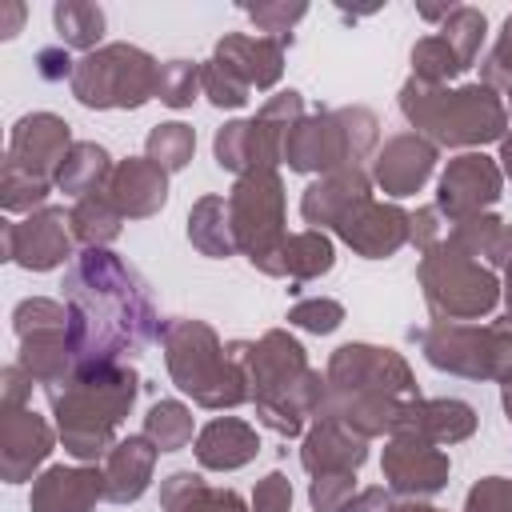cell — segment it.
<instances>
[{"label": "cell", "mask_w": 512, "mask_h": 512, "mask_svg": "<svg viewBox=\"0 0 512 512\" xmlns=\"http://www.w3.org/2000/svg\"><path fill=\"white\" fill-rule=\"evenodd\" d=\"M196 464L208 472H236L256 460L260 436L248 420L240 416H216L196 432Z\"/></svg>", "instance_id": "d4e9b609"}, {"label": "cell", "mask_w": 512, "mask_h": 512, "mask_svg": "<svg viewBox=\"0 0 512 512\" xmlns=\"http://www.w3.org/2000/svg\"><path fill=\"white\" fill-rule=\"evenodd\" d=\"M496 164H500L504 180L512 184V136H504V140H500V156H496Z\"/></svg>", "instance_id": "9f6ffc18"}, {"label": "cell", "mask_w": 512, "mask_h": 512, "mask_svg": "<svg viewBox=\"0 0 512 512\" xmlns=\"http://www.w3.org/2000/svg\"><path fill=\"white\" fill-rule=\"evenodd\" d=\"M368 460V440L356 436L348 424L332 420V416H316V424L304 432L300 444V464L308 476H324V472H356Z\"/></svg>", "instance_id": "603a6c76"}, {"label": "cell", "mask_w": 512, "mask_h": 512, "mask_svg": "<svg viewBox=\"0 0 512 512\" xmlns=\"http://www.w3.org/2000/svg\"><path fill=\"white\" fill-rule=\"evenodd\" d=\"M192 408L180 400H156L144 416V436L160 448V452H180L192 440Z\"/></svg>", "instance_id": "d590c367"}, {"label": "cell", "mask_w": 512, "mask_h": 512, "mask_svg": "<svg viewBox=\"0 0 512 512\" xmlns=\"http://www.w3.org/2000/svg\"><path fill=\"white\" fill-rule=\"evenodd\" d=\"M484 32H488V20H484L480 8H472V4H452V8L444 12V20H440V32H436V36L456 52L460 68L468 72V68L476 64V56H480Z\"/></svg>", "instance_id": "e575fe53"}, {"label": "cell", "mask_w": 512, "mask_h": 512, "mask_svg": "<svg viewBox=\"0 0 512 512\" xmlns=\"http://www.w3.org/2000/svg\"><path fill=\"white\" fill-rule=\"evenodd\" d=\"M324 380L332 392H376V396H420L416 392V376L408 368V360L396 348H380V344H340L328 356Z\"/></svg>", "instance_id": "8fae6325"}, {"label": "cell", "mask_w": 512, "mask_h": 512, "mask_svg": "<svg viewBox=\"0 0 512 512\" xmlns=\"http://www.w3.org/2000/svg\"><path fill=\"white\" fill-rule=\"evenodd\" d=\"M244 16L260 32H268L272 40L292 44V24L308 16V4H288V0H280V4H244Z\"/></svg>", "instance_id": "ee69618b"}, {"label": "cell", "mask_w": 512, "mask_h": 512, "mask_svg": "<svg viewBox=\"0 0 512 512\" xmlns=\"http://www.w3.org/2000/svg\"><path fill=\"white\" fill-rule=\"evenodd\" d=\"M440 212H436V204H428V208H416L412 212V224H408V244L412 248H420V252H428L436 240H440Z\"/></svg>", "instance_id": "816d5d0a"}, {"label": "cell", "mask_w": 512, "mask_h": 512, "mask_svg": "<svg viewBox=\"0 0 512 512\" xmlns=\"http://www.w3.org/2000/svg\"><path fill=\"white\" fill-rule=\"evenodd\" d=\"M188 240L200 256L212 260H228L236 252V236H232V220H228V200L224 196H200L188 212Z\"/></svg>", "instance_id": "f546056e"}, {"label": "cell", "mask_w": 512, "mask_h": 512, "mask_svg": "<svg viewBox=\"0 0 512 512\" xmlns=\"http://www.w3.org/2000/svg\"><path fill=\"white\" fill-rule=\"evenodd\" d=\"M104 192L124 212V220H148L168 204V172L156 168L148 156L116 160Z\"/></svg>", "instance_id": "7402d4cb"}, {"label": "cell", "mask_w": 512, "mask_h": 512, "mask_svg": "<svg viewBox=\"0 0 512 512\" xmlns=\"http://www.w3.org/2000/svg\"><path fill=\"white\" fill-rule=\"evenodd\" d=\"M232 360L248 376V400L276 436H300L308 416H320L328 380L308 364L304 344L284 328H268L260 340H232Z\"/></svg>", "instance_id": "7a4b0ae2"}, {"label": "cell", "mask_w": 512, "mask_h": 512, "mask_svg": "<svg viewBox=\"0 0 512 512\" xmlns=\"http://www.w3.org/2000/svg\"><path fill=\"white\" fill-rule=\"evenodd\" d=\"M20 20H24V4H4V12H0V36H4V40L16 36Z\"/></svg>", "instance_id": "11a10c76"}, {"label": "cell", "mask_w": 512, "mask_h": 512, "mask_svg": "<svg viewBox=\"0 0 512 512\" xmlns=\"http://www.w3.org/2000/svg\"><path fill=\"white\" fill-rule=\"evenodd\" d=\"M200 92V64L192 60H164L156 80V100L168 108H188Z\"/></svg>", "instance_id": "ab89813d"}, {"label": "cell", "mask_w": 512, "mask_h": 512, "mask_svg": "<svg viewBox=\"0 0 512 512\" xmlns=\"http://www.w3.org/2000/svg\"><path fill=\"white\" fill-rule=\"evenodd\" d=\"M372 196V172L368 168H340L328 176H316L300 196V216L316 232L336 228L360 200Z\"/></svg>", "instance_id": "44dd1931"}, {"label": "cell", "mask_w": 512, "mask_h": 512, "mask_svg": "<svg viewBox=\"0 0 512 512\" xmlns=\"http://www.w3.org/2000/svg\"><path fill=\"white\" fill-rule=\"evenodd\" d=\"M56 432L32 408H0V480L24 484L48 460Z\"/></svg>", "instance_id": "e0dca14e"}, {"label": "cell", "mask_w": 512, "mask_h": 512, "mask_svg": "<svg viewBox=\"0 0 512 512\" xmlns=\"http://www.w3.org/2000/svg\"><path fill=\"white\" fill-rule=\"evenodd\" d=\"M380 120L376 112L348 104V108H320L304 116L284 144V164L304 176H328L340 168H364L376 156Z\"/></svg>", "instance_id": "8992f818"}, {"label": "cell", "mask_w": 512, "mask_h": 512, "mask_svg": "<svg viewBox=\"0 0 512 512\" xmlns=\"http://www.w3.org/2000/svg\"><path fill=\"white\" fill-rule=\"evenodd\" d=\"M192 152H196V132H192V124H184V120L156 124V128L148 132V140H144V156H148L156 168H164V172L188 168Z\"/></svg>", "instance_id": "74e56055"}, {"label": "cell", "mask_w": 512, "mask_h": 512, "mask_svg": "<svg viewBox=\"0 0 512 512\" xmlns=\"http://www.w3.org/2000/svg\"><path fill=\"white\" fill-rule=\"evenodd\" d=\"M156 456H160V448L144 432L116 440V448L104 456V484H108L104 488V500H112V504L140 500L148 492V484H152Z\"/></svg>", "instance_id": "484cf974"}, {"label": "cell", "mask_w": 512, "mask_h": 512, "mask_svg": "<svg viewBox=\"0 0 512 512\" xmlns=\"http://www.w3.org/2000/svg\"><path fill=\"white\" fill-rule=\"evenodd\" d=\"M48 196H52V184L4 168V176H0V204H4V212H28L32 216L36 208H48L44 204Z\"/></svg>", "instance_id": "7bdbcfd3"}, {"label": "cell", "mask_w": 512, "mask_h": 512, "mask_svg": "<svg viewBox=\"0 0 512 512\" xmlns=\"http://www.w3.org/2000/svg\"><path fill=\"white\" fill-rule=\"evenodd\" d=\"M16 364H20L36 384H44V388L68 380V376L76 372V352H72L68 328H40V332L20 336Z\"/></svg>", "instance_id": "4316f807"}, {"label": "cell", "mask_w": 512, "mask_h": 512, "mask_svg": "<svg viewBox=\"0 0 512 512\" xmlns=\"http://www.w3.org/2000/svg\"><path fill=\"white\" fill-rule=\"evenodd\" d=\"M460 60L456 52L440 40V36H424L412 44V76L424 84H448L452 76H460Z\"/></svg>", "instance_id": "f35d334b"}, {"label": "cell", "mask_w": 512, "mask_h": 512, "mask_svg": "<svg viewBox=\"0 0 512 512\" xmlns=\"http://www.w3.org/2000/svg\"><path fill=\"white\" fill-rule=\"evenodd\" d=\"M392 512H440V508H432L424 500H400V504H392Z\"/></svg>", "instance_id": "680465c9"}, {"label": "cell", "mask_w": 512, "mask_h": 512, "mask_svg": "<svg viewBox=\"0 0 512 512\" xmlns=\"http://www.w3.org/2000/svg\"><path fill=\"white\" fill-rule=\"evenodd\" d=\"M504 104H508V116H512V88H508V100Z\"/></svg>", "instance_id": "94428289"}, {"label": "cell", "mask_w": 512, "mask_h": 512, "mask_svg": "<svg viewBox=\"0 0 512 512\" xmlns=\"http://www.w3.org/2000/svg\"><path fill=\"white\" fill-rule=\"evenodd\" d=\"M380 472L388 480V492H400L404 500H424L448 484L452 464H448V452H440L436 444L408 436V432H396L384 444Z\"/></svg>", "instance_id": "9a60e30c"}, {"label": "cell", "mask_w": 512, "mask_h": 512, "mask_svg": "<svg viewBox=\"0 0 512 512\" xmlns=\"http://www.w3.org/2000/svg\"><path fill=\"white\" fill-rule=\"evenodd\" d=\"M212 156L224 172L248 176V172H264L256 160V136H252V120H228L224 128H216L212 136Z\"/></svg>", "instance_id": "8d00e7d4"}, {"label": "cell", "mask_w": 512, "mask_h": 512, "mask_svg": "<svg viewBox=\"0 0 512 512\" xmlns=\"http://www.w3.org/2000/svg\"><path fill=\"white\" fill-rule=\"evenodd\" d=\"M44 392L64 452L80 464H96L116 448V428L140 396V376L132 364H76L68 380Z\"/></svg>", "instance_id": "3957f363"}, {"label": "cell", "mask_w": 512, "mask_h": 512, "mask_svg": "<svg viewBox=\"0 0 512 512\" xmlns=\"http://www.w3.org/2000/svg\"><path fill=\"white\" fill-rule=\"evenodd\" d=\"M448 240L460 244V248H464L468 256H476L480 264H488L492 272L512 264V224L500 220V216H492V212L452 224Z\"/></svg>", "instance_id": "f1b7e54d"}, {"label": "cell", "mask_w": 512, "mask_h": 512, "mask_svg": "<svg viewBox=\"0 0 512 512\" xmlns=\"http://www.w3.org/2000/svg\"><path fill=\"white\" fill-rule=\"evenodd\" d=\"M476 408L468 400H456V396H440V400H424V396H412L400 404V416H396V432H408V436H420L428 444H460L476 432ZM392 432V436H396Z\"/></svg>", "instance_id": "ffe728a7"}, {"label": "cell", "mask_w": 512, "mask_h": 512, "mask_svg": "<svg viewBox=\"0 0 512 512\" xmlns=\"http://www.w3.org/2000/svg\"><path fill=\"white\" fill-rule=\"evenodd\" d=\"M504 192V172L492 156L484 152H460L444 164L440 180H436V212L448 224L484 216Z\"/></svg>", "instance_id": "7c38bea8"}, {"label": "cell", "mask_w": 512, "mask_h": 512, "mask_svg": "<svg viewBox=\"0 0 512 512\" xmlns=\"http://www.w3.org/2000/svg\"><path fill=\"white\" fill-rule=\"evenodd\" d=\"M436 144L424 140L420 132H396L388 136L376 156H372V184L388 196H412L428 184L432 168H436Z\"/></svg>", "instance_id": "ac0fdd59"}, {"label": "cell", "mask_w": 512, "mask_h": 512, "mask_svg": "<svg viewBox=\"0 0 512 512\" xmlns=\"http://www.w3.org/2000/svg\"><path fill=\"white\" fill-rule=\"evenodd\" d=\"M500 300H504V320H512V264L504 268V284H500Z\"/></svg>", "instance_id": "6f0895ef"}, {"label": "cell", "mask_w": 512, "mask_h": 512, "mask_svg": "<svg viewBox=\"0 0 512 512\" xmlns=\"http://www.w3.org/2000/svg\"><path fill=\"white\" fill-rule=\"evenodd\" d=\"M480 72H484V84L488 88H512V12L496 36V44L488 48V56L480 60Z\"/></svg>", "instance_id": "7dc6e473"}, {"label": "cell", "mask_w": 512, "mask_h": 512, "mask_svg": "<svg viewBox=\"0 0 512 512\" xmlns=\"http://www.w3.org/2000/svg\"><path fill=\"white\" fill-rule=\"evenodd\" d=\"M112 168H116V164H112V156H108L104 144H96V140H76L72 152H68L64 164H60L56 188L80 200V196H88V192H100V188L108 184Z\"/></svg>", "instance_id": "1f68e13d"}, {"label": "cell", "mask_w": 512, "mask_h": 512, "mask_svg": "<svg viewBox=\"0 0 512 512\" xmlns=\"http://www.w3.org/2000/svg\"><path fill=\"white\" fill-rule=\"evenodd\" d=\"M336 264V248L324 232L308 228V232H292L280 248V260H276V276H288L292 284H304V280H316L324 272H332Z\"/></svg>", "instance_id": "4dcf8cb0"}, {"label": "cell", "mask_w": 512, "mask_h": 512, "mask_svg": "<svg viewBox=\"0 0 512 512\" xmlns=\"http://www.w3.org/2000/svg\"><path fill=\"white\" fill-rule=\"evenodd\" d=\"M156 80L160 64L136 48V44H100L96 52L76 60L72 72V96L84 108H144L156 100Z\"/></svg>", "instance_id": "9c48e42d"}, {"label": "cell", "mask_w": 512, "mask_h": 512, "mask_svg": "<svg viewBox=\"0 0 512 512\" xmlns=\"http://www.w3.org/2000/svg\"><path fill=\"white\" fill-rule=\"evenodd\" d=\"M392 492L384 488V484H376V488H360L340 512H392Z\"/></svg>", "instance_id": "db71d44e"}, {"label": "cell", "mask_w": 512, "mask_h": 512, "mask_svg": "<svg viewBox=\"0 0 512 512\" xmlns=\"http://www.w3.org/2000/svg\"><path fill=\"white\" fill-rule=\"evenodd\" d=\"M68 220H72V236H76L84 248H108V244L120 236V228H124V212L112 204V196H108L104 188L80 196V200L72 204Z\"/></svg>", "instance_id": "d6a6232c"}, {"label": "cell", "mask_w": 512, "mask_h": 512, "mask_svg": "<svg viewBox=\"0 0 512 512\" xmlns=\"http://www.w3.org/2000/svg\"><path fill=\"white\" fill-rule=\"evenodd\" d=\"M500 404H504V416H508V424H512V380L500 384Z\"/></svg>", "instance_id": "91938a15"}, {"label": "cell", "mask_w": 512, "mask_h": 512, "mask_svg": "<svg viewBox=\"0 0 512 512\" xmlns=\"http://www.w3.org/2000/svg\"><path fill=\"white\" fill-rule=\"evenodd\" d=\"M424 360L440 372L464 380H512V320L496 324H460V320H432L428 328H412Z\"/></svg>", "instance_id": "ba28073f"}, {"label": "cell", "mask_w": 512, "mask_h": 512, "mask_svg": "<svg viewBox=\"0 0 512 512\" xmlns=\"http://www.w3.org/2000/svg\"><path fill=\"white\" fill-rule=\"evenodd\" d=\"M72 220L64 208H36L24 220L4 224V256L24 272H52L72 260Z\"/></svg>", "instance_id": "5bb4252c"}, {"label": "cell", "mask_w": 512, "mask_h": 512, "mask_svg": "<svg viewBox=\"0 0 512 512\" xmlns=\"http://www.w3.org/2000/svg\"><path fill=\"white\" fill-rule=\"evenodd\" d=\"M284 48H288V44H280V40H272V36L228 32V36L216 40L212 56H216L224 68H232L248 88L268 92V88H276V80L284 76Z\"/></svg>", "instance_id": "cb8c5ba5"}, {"label": "cell", "mask_w": 512, "mask_h": 512, "mask_svg": "<svg viewBox=\"0 0 512 512\" xmlns=\"http://www.w3.org/2000/svg\"><path fill=\"white\" fill-rule=\"evenodd\" d=\"M160 508L164 512H252L240 492L232 488H208L200 472L180 468L160 484Z\"/></svg>", "instance_id": "83f0119b"}, {"label": "cell", "mask_w": 512, "mask_h": 512, "mask_svg": "<svg viewBox=\"0 0 512 512\" xmlns=\"http://www.w3.org/2000/svg\"><path fill=\"white\" fill-rule=\"evenodd\" d=\"M356 496V472H324L308 484V504L316 512H340Z\"/></svg>", "instance_id": "bcb514c9"}, {"label": "cell", "mask_w": 512, "mask_h": 512, "mask_svg": "<svg viewBox=\"0 0 512 512\" xmlns=\"http://www.w3.org/2000/svg\"><path fill=\"white\" fill-rule=\"evenodd\" d=\"M464 512H512V480L508 476H484L468 488Z\"/></svg>", "instance_id": "c3c4849f"}, {"label": "cell", "mask_w": 512, "mask_h": 512, "mask_svg": "<svg viewBox=\"0 0 512 512\" xmlns=\"http://www.w3.org/2000/svg\"><path fill=\"white\" fill-rule=\"evenodd\" d=\"M408 224L412 212H404L400 204H384V200H360L332 232L364 260H388L408 244Z\"/></svg>", "instance_id": "2e32d148"}, {"label": "cell", "mask_w": 512, "mask_h": 512, "mask_svg": "<svg viewBox=\"0 0 512 512\" xmlns=\"http://www.w3.org/2000/svg\"><path fill=\"white\" fill-rule=\"evenodd\" d=\"M288 324L300 328V332H312V336H328L344 324V304L332 300V296H308V300H296L288 308Z\"/></svg>", "instance_id": "b9f144b4"}, {"label": "cell", "mask_w": 512, "mask_h": 512, "mask_svg": "<svg viewBox=\"0 0 512 512\" xmlns=\"http://www.w3.org/2000/svg\"><path fill=\"white\" fill-rule=\"evenodd\" d=\"M104 468L96 464H52L32 480V512H92L104 500Z\"/></svg>", "instance_id": "d6986e66"}, {"label": "cell", "mask_w": 512, "mask_h": 512, "mask_svg": "<svg viewBox=\"0 0 512 512\" xmlns=\"http://www.w3.org/2000/svg\"><path fill=\"white\" fill-rule=\"evenodd\" d=\"M252 512H288L292 508V480L284 472H268L252 488Z\"/></svg>", "instance_id": "681fc988"}, {"label": "cell", "mask_w": 512, "mask_h": 512, "mask_svg": "<svg viewBox=\"0 0 512 512\" xmlns=\"http://www.w3.org/2000/svg\"><path fill=\"white\" fill-rule=\"evenodd\" d=\"M76 364H128L160 340V312L140 272L112 248H84L64 272Z\"/></svg>", "instance_id": "6da1fadb"}, {"label": "cell", "mask_w": 512, "mask_h": 512, "mask_svg": "<svg viewBox=\"0 0 512 512\" xmlns=\"http://www.w3.org/2000/svg\"><path fill=\"white\" fill-rule=\"evenodd\" d=\"M32 376L20 368V364H8L0 372V408H28V396H32Z\"/></svg>", "instance_id": "f907efd6"}, {"label": "cell", "mask_w": 512, "mask_h": 512, "mask_svg": "<svg viewBox=\"0 0 512 512\" xmlns=\"http://www.w3.org/2000/svg\"><path fill=\"white\" fill-rule=\"evenodd\" d=\"M160 348L172 384L192 396V404L224 412L248 400V376L232 360L228 344H220L216 328L192 316H172L160 324Z\"/></svg>", "instance_id": "5b68a950"}, {"label": "cell", "mask_w": 512, "mask_h": 512, "mask_svg": "<svg viewBox=\"0 0 512 512\" xmlns=\"http://www.w3.org/2000/svg\"><path fill=\"white\" fill-rule=\"evenodd\" d=\"M12 328H16V336L40 332V328H68V304L48 300V296H28V300L16 304Z\"/></svg>", "instance_id": "f6af8a7d"}, {"label": "cell", "mask_w": 512, "mask_h": 512, "mask_svg": "<svg viewBox=\"0 0 512 512\" xmlns=\"http://www.w3.org/2000/svg\"><path fill=\"white\" fill-rule=\"evenodd\" d=\"M52 24L60 36V48H76V52H96L100 36H104V8L88 4V0H56L52 4Z\"/></svg>", "instance_id": "836d02e7"}, {"label": "cell", "mask_w": 512, "mask_h": 512, "mask_svg": "<svg viewBox=\"0 0 512 512\" xmlns=\"http://www.w3.org/2000/svg\"><path fill=\"white\" fill-rule=\"evenodd\" d=\"M72 128L64 116L56 112H28L12 124L8 132V152H4V168L24 172L32 180L56 184L64 156L72 152Z\"/></svg>", "instance_id": "4fadbf2b"}, {"label": "cell", "mask_w": 512, "mask_h": 512, "mask_svg": "<svg viewBox=\"0 0 512 512\" xmlns=\"http://www.w3.org/2000/svg\"><path fill=\"white\" fill-rule=\"evenodd\" d=\"M36 72L56 84V80H64V76L72 80L76 64L68 60V48H40V52H36Z\"/></svg>", "instance_id": "f5cc1de1"}, {"label": "cell", "mask_w": 512, "mask_h": 512, "mask_svg": "<svg viewBox=\"0 0 512 512\" xmlns=\"http://www.w3.org/2000/svg\"><path fill=\"white\" fill-rule=\"evenodd\" d=\"M228 220H232L236 252L248 256V264L260 268L264 276H276V260H280V248L288 240L280 172L264 168V172L236 176V184L228 192Z\"/></svg>", "instance_id": "30bf717a"}, {"label": "cell", "mask_w": 512, "mask_h": 512, "mask_svg": "<svg viewBox=\"0 0 512 512\" xmlns=\"http://www.w3.org/2000/svg\"><path fill=\"white\" fill-rule=\"evenodd\" d=\"M400 112L436 148H484L508 136V104L496 88L480 84H424L416 76L400 88Z\"/></svg>", "instance_id": "277c9868"}, {"label": "cell", "mask_w": 512, "mask_h": 512, "mask_svg": "<svg viewBox=\"0 0 512 512\" xmlns=\"http://www.w3.org/2000/svg\"><path fill=\"white\" fill-rule=\"evenodd\" d=\"M200 92H204L216 108H244L252 88H248L232 68H224L216 56H208V60L200 64Z\"/></svg>", "instance_id": "60d3db41"}, {"label": "cell", "mask_w": 512, "mask_h": 512, "mask_svg": "<svg viewBox=\"0 0 512 512\" xmlns=\"http://www.w3.org/2000/svg\"><path fill=\"white\" fill-rule=\"evenodd\" d=\"M416 280L424 288V304L436 320H480L500 304V280L488 264L468 256L460 244L440 236L428 252H420Z\"/></svg>", "instance_id": "52a82bcc"}]
</instances>
